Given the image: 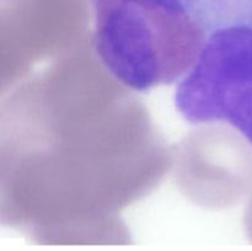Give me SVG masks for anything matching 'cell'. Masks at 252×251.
Masks as SVG:
<instances>
[{
	"label": "cell",
	"instance_id": "1",
	"mask_svg": "<svg viewBox=\"0 0 252 251\" xmlns=\"http://www.w3.org/2000/svg\"><path fill=\"white\" fill-rule=\"evenodd\" d=\"M91 5L96 54L135 91L180 83L209 34L180 0H91Z\"/></svg>",
	"mask_w": 252,
	"mask_h": 251
},
{
	"label": "cell",
	"instance_id": "2",
	"mask_svg": "<svg viewBox=\"0 0 252 251\" xmlns=\"http://www.w3.org/2000/svg\"><path fill=\"white\" fill-rule=\"evenodd\" d=\"M175 105L187 122L226 123L252 145V11L208 34Z\"/></svg>",
	"mask_w": 252,
	"mask_h": 251
},
{
	"label": "cell",
	"instance_id": "3",
	"mask_svg": "<svg viewBox=\"0 0 252 251\" xmlns=\"http://www.w3.org/2000/svg\"><path fill=\"white\" fill-rule=\"evenodd\" d=\"M208 33L252 11V0H180Z\"/></svg>",
	"mask_w": 252,
	"mask_h": 251
}]
</instances>
